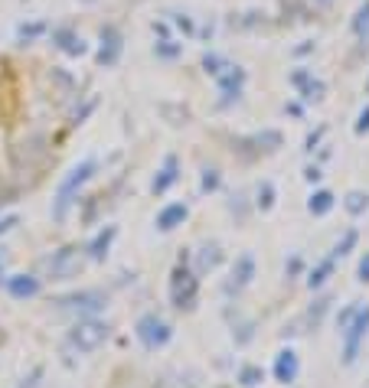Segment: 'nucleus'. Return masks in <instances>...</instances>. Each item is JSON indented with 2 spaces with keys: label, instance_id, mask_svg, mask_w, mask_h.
Segmentation results:
<instances>
[{
  "label": "nucleus",
  "instance_id": "nucleus-29",
  "mask_svg": "<svg viewBox=\"0 0 369 388\" xmlns=\"http://www.w3.org/2000/svg\"><path fill=\"white\" fill-rule=\"evenodd\" d=\"M17 222H20V219H17V216H7V219H0V235H3V232H10V228L17 226Z\"/></svg>",
  "mask_w": 369,
  "mask_h": 388
},
{
  "label": "nucleus",
  "instance_id": "nucleus-24",
  "mask_svg": "<svg viewBox=\"0 0 369 388\" xmlns=\"http://www.w3.org/2000/svg\"><path fill=\"white\" fill-rule=\"evenodd\" d=\"M356 245V232L350 228L347 235H343V242H337V248H334V258H343V255H350V248Z\"/></svg>",
  "mask_w": 369,
  "mask_h": 388
},
{
  "label": "nucleus",
  "instance_id": "nucleus-32",
  "mask_svg": "<svg viewBox=\"0 0 369 388\" xmlns=\"http://www.w3.org/2000/svg\"><path fill=\"white\" fill-rule=\"evenodd\" d=\"M304 180H307V183H317V180H320V170H317V167H307V170H304Z\"/></svg>",
  "mask_w": 369,
  "mask_h": 388
},
{
  "label": "nucleus",
  "instance_id": "nucleus-22",
  "mask_svg": "<svg viewBox=\"0 0 369 388\" xmlns=\"http://www.w3.org/2000/svg\"><path fill=\"white\" fill-rule=\"evenodd\" d=\"M226 59H222V56H216V53H209V56H203V69H206L209 76H219V72H222V69H226Z\"/></svg>",
  "mask_w": 369,
  "mask_h": 388
},
{
  "label": "nucleus",
  "instance_id": "nucleus-7",
  "mask_svg": "<svg viewBox=\"0 0 369 388\" xmlns=\"http://www.w3.org/2000/svg\"><path fill=\"white\" fill-rule=\"evenodd\" d=\"M65 310H79V313H98L105 307V294L101 291H82V294H72V297H63L59 301Z\"/></svg>",
  "mask_w": 369,
  "mask_h": 388
},
{
  "label": "nucleus",
  "instance_id": "nucleus-4",
  "mask_svg": "<svg viewBox=\"0 0 369 388\" xmlns=\"http://www.w3.org/2000/svg\"><path fill=\"white\" fill-rule=\"evenodd\" d=\"M369 333V307L366 310H356L353 313V320H350L347 326H343V336H347V349H343V362L347 366H353L359 356V343L366 339Z\"/></svg>",
  "mask_w": 369,
  "mask_h": 388
},
{
  "label": "nucleus",
  "instance_id": "nucleus-9",
  "mask_svg": "<svg viewBox=\"0 0 369 388\" xmlns=\"http://www.w3.org/2000/svg\"><path fill=\"white\" fill-rule=\"evenodd\" d=\"M7 291L17 301H30V297L40 294V278H33V274H13V278H7Z\"/></svg>",
  "mask_w": 369,
  "mask_h": 388
},
{
  "label": "nucleus",
  "instance_id": "nucleus-26",
  "mask_svg": "<svg viewBox=\"0 0 369 388\" xmlns=\"http://www.w3.org/2000/svg\"><path fill=\"white\" fill-rule=\"evenodd\" d=\"M46 26L43 23H30V26H20V40H33V36H40Z\"/></svg>",
  "mask_w": 369,
  "mask_h": 388
},
{
  "label": "nucleus",
  "instance_id": "nucleus-14",
  "mask_svg": "<svg viewBox=\"0 0 369 388\" xmlns=\"http://www.w3.org/2000/svg\"><path fill=\"white\" fill-rule=\"evenodd\" d=\"M177 180H180V173H177V157H167V160H163V170L154 176L151 189H154V193H167Z\"/></svg>",
  "mask_w": 369,
  "mask_h": 388
},
{
  "label": "nucleus",
  "instance_id": "nucleus-18",
  "mask_svg": "<svg viewBox=\"0 0 369 388\" xmlns=\"http://www.w3.org/2000/svg\"><path fill=\"white\" fill-rule=\"evenodd\" d=\"M334 255H330V258L327 261H320V264H317L314 271H311V278H307V287H311V291H314V287H320V284H324L327 278H330V271H334Z\"/></svg>",
  "mask_w": 369,
  "mask_h": 388
},
{
  "label": "nucleus",
  "instance_id": "nucleus-15",
  "mask_svg": "<svg viewBox=\"0 0 369 388\" xmlns=\"http://www.w3.org/2000/svg\"><path fill=\"white\" fill-rule=\"evenodd\" d=\"M118 235V228L115 226H108V228H101V232H98L95 238H92V245H88V258L92 261H101L105 258V255H108V245H111V238Z\"/></svg>",
  "mask_w": 369,
  "mask_h": 388
},
{
  "label": "nucleus",
  "instance_id": "nucleus-8",
  "mask_svg": "<svg viewBox=\"0 0 369 388\" xmlns=\"http://www.w3.org/2000/svg\"><path fill=\"white\" fill-rule=\"evenodd\" d=\"M301 372V362H297V353L294 349H281L278 359H274V378L281 382V385H291L294 378Z\"/></svg>",
  "mask_w": 369,
  "mask_h": 388
},
{
  "label": "nucleus",
  "instance_id": "nucleus-20",
  "mask_svg": "<svg viewBox=\"0 0 369 388\" xmlns=\"http://www.w3.org/2000/svg\"><path fill=\"white\" fill-rule=\"evenodd\" d=\"M239 382H242L245 388H255V385H261V382H265V372H261L259 366H245V369L239 372Z\"/></svg>",
  "mask_w": 369,
  "mask_h": 388
},
{
  "label": "nucleus",
  "instance_id": "nucleus-27",
  "mask_svg": "<svg viewBox=\"0 0 369 388\" xmlns=\"http://www.w3.org/2000/svg\"><path fill=\"white\" fill-rule=\"evenodd\" d=\"M216 186H219V173L216 170H206V173H203V193L216 189Z\"/></svg>",
  "mask_w": 369,
  "mask_h": 388
},
{
  "label": "nucleus",
  "instance_id": "nucleus-2",
  "mask_svg": "<svg viewBox=\"0 0 369 388\" xmlns=\"http://www.w3.org/2000/svg\"><path fill=\"white\" fill-rule=\"evenodd\" d=\"M108 339V323H101V320H79L72 326V333H69V343L82 349V353H92L98 346Z\"/></svg>",
  "mask_w": 369,
  "mask_h": 388
},
{
  "label": "nucleus",
  "instance_id": "nucleus-23",
  "mask_svg": "<svg viewBox=\"0 0 369 388\" xmlns=\"http://www.w3.org/2000/svg\"><path fill=\"white\" fill-rule=\"evenodd\" d=\"M272 205H274V186L265 180L259 186V209H272Z\"/></svg>",
  "mask_w": 369,
  "mask_h": 388
},
{
  "label": "nucleus",
  "instance_id": "nucleus-19",
  "mask_svg": "<svg viewBox=\"0 0 369 388\" xmlns=\"http://www.w3.org/2000/svg\"><path fill=\"white\" fill-rule=\"evenodd\" d=\"M343 205H347L350 216H363V212H366V205H369V196H366V193H359V189H353V193H347Z\"/></svg>",
  "mask_w": 369,
  "mask_h": 388
},
{
  "label": "nucleus",
  "instance_id": "nucleus-3",
  "mask_svg": "<svg viewBox=\"0 0 369 388\" xmlns=\"http://www.w3.org/2000/svg\"><path fill=\"white\" fill-rule=\"evenodd\" d=\"M138 339H141L147 349H157V346H167L170 343V336H174V330H170V323L167 320H161L157 313H144L141 320H138Z\"/></svg>",
  "mask_w": 369,
  "mask_h": 388
},
{
  "label": "nucleus",
  "instance_id": "nucleus-31",
  "mask_svg": "<svg viewBox=\"0 0 369 388\" xmlns=\"http://www.w3.org/2000/svg\"><path fill=\"white\" fill-rule=\"evenodd\" d=\"M320 137H324V128H320V130H314V134L307 137V151H314L317 144H320Z\"/></svg>",
  "mask_w": 369,
  "mask_h": 388
},
{
  "label": "nucleus",
  "instance_id": "nucleus-12",
  "mask_svg": "<svg viewBox=\"0 0 369 388\" xmlns=\"http://www.w3.org/2000/svg\"><path fill=\"white\" fill-rule=\"evenodd\" d=\"M186 216H190V209H186L183 203L167 205V209H161V216H157V228H161V232H174L177 226L186 222Z\"/></svg>",
  "mask_w": 369,
  "mask_h": 388
},
{
  "label": "nucleus",
  "instance_id": "nucleus-17",
  "mask_svg": "<svg viewBox=\"0 0 369 388\" xmlns=\"http://www.w3.org/2000/svg\"><path fill=\"white\" fill-rule=\"evenodd\" d=\"M222 261V251H219V245H206V248L199 251V261H196V271L199 274H206V271H213Z\"/></svg>",
  "mask_w": 369,
  "mask_h": 388
},
{
  "label": "nucleus",
  "instance_id": "nucleus-13",
  "mask_svg": "<svg viewBox=\"0 0 369 388\" xmlns=\"http://www.w3.org/2000/svg\"><path fill=\"white\" fill-rule=\"evenodd\" d=\"M53 40L65 56H85V49H88V46L82 43V36H76L72 30H53Z\"/></svg>",
  "mask_w": 369,
  "mask_h": 388
},
{
  "label": "nucleus",
  "instance_id": "nucleus-6",
  "mask_svg": "<svg viewBox=\"0 0 369 388\" xmlns=\"http://www.w3.org/2000/svg\"><path fill=\"white\" fill-rule=\"evenodd\" d=\"M196 278L190 274L186 268H177L174 271V280H170V301H174V307H193V301H196Z\"/></svg>",
  "mask_w": 369,
  "mask_h": 388
},
{
  "label": "nucleus",
  "instance_id": "nucleus-33",
  "mask_svg": "<svg viewBox=\"0 0 369 388\" xmlns=\"http://www.w3.org/2000/svg\"><path fill=\"white\" fill-rule=\"evenodd\" d=\"M177 26H183V30H186V33H193V23L186 20V17H177Z\"/></svg>",
  "mask_w": 369,
  "mask_h": 388
},
{
  "label": "nucleus",
  "instance_id": "nucleus-16",
  "mask_svg": "<svg viewBox=\"0 0 369 388\" xmlns=\"http://www.w3.org/2000/svg\"><path fill=\"white\" fill-rule=\"evenodd\" d=\"M307 209H311V216H327V212L334 209V193H327V189H317V193L307 199Z\"/></svg>",
  "mask_w": 369,
  "mask_h": 388
},
{
  "label": "nucleus",
  "instance_id": "nucleus-1",
  "mask_svg": "<svg viewBox=\"0 0 369 388\" xmlns=\"http://www.w3.org/2000/svg\"><path fill=\"white\" fill-rule=\"evenodd\" d=\"M95 167H98V163L88 157V160L76 163V167H72V170L63 176V183H59V189H56V203H53V219H56V222H63V219L69 216V205L76 203L79 189H82L88 180H92Z\"/></svg>",
  "mask_w": 369,
  "mask_h": 388
},
{
  "label": "nucleus",
  "instance_id": "nucleus-11",
  "mask_svg": "<svg viewBox=\"0 0 369 388\" xmlns=\"http://www.w3.org/2000/svg\"><path fill=\"white\" fill-rule=\"evenodd\" d=\"M252 278H255V258H252V255H242V258L236 261V268H232L229 291H242V287H249Z\"/></svg>",
  "mask_w": 369,
  "mask_h": 388
},
{
  "label": "nucleus",
  "instance_id": "nucleus-28",
  "mask_svg": "<svg viewBox=\"0 0 369 388\" xmlns=\"http://www.w3.org/2000/svg\"><path fill=\"white\" fill-rule=\"evenodd\" d=\"M356 134H369V105L359 111V118H356Z\"/></svg>",
  "mask_w": 369,
  "mask_h": 388
},
{
  "label": "nucleus",
  "instance_id": "nucleus-5",
  "mask_svg": "<svg viewBox=\"0 0 369 388\" xmlns=\"http://www.w3.org/2000/svg\"><path fill=\"white\" fill-rule=\"evenodd\" d=\"M46 268L53 271V278H56V280H69V278H76L79 268H82V251L69 245V248L56 251L53 258L46 261Z\"/></svg>",
  "mask_w": 369,
  "mask_h": 388
},
{
  "label": "nucleus",
  "instance_id": "nucleus-34",
  "mask_svg": "<svg viewBox=\"0 0 369 388\" xmlns=\"http://www.w3.org/2000/svg\"><path fill=\"white\" fill-rule=\"evenodd\" d=\"M0 274H3V255H0Z\"/></svg>",
  "mask_w": 369,
  "mask_h": 388
},
{
  "label": "nucleus",
  "instance_id": "nucleus-30",
  "mask_svg": "<svg viewBox=\"0 0 369 388\" xmlns=\"http://www.w3.org/2000/svg\"><path fill=\"white\" fill-rule=\"evenodd\" d=\"M359 280H369V251L363 255V261H359Z\"/></svg>",
  "mask_w": 369,
  "mask_h": 388
},
{
  "label": "nucleus",
  "instance_id": "nucleus-25",
  "mask_svg": "<svg viewBox=\"0 0 369 388\" xmlns=\"http://www.w3.org/2000/svg\"><path fill=\"white\" fill-rule=\"evenodd\" d=\"M154 53L161 56V59H174V56H180V46H170L167 40H163V43L154 46Z\"/></svg>",
  "mask_w": 369,
  "mask_h": 388
},
{
  "label": "nucleus",
  "instance_id": "nucleus-21",
  "mask_svg": "<svg viewBox=\"0 0 369 388\" xmlns=\"http://www.w3.org/2000/svg\"><path fill=\"white\" fill-rule=\"evenodd\" d=\"M353 33H359V36H369V0L356 10V17H353Z\"/></svg>",
  "mask_w": 369,
  "mask_h": 388
},
{
  "label": "nucleus",
  "instance_id": "nucleus-35",
  "mask_svg": "<svg viewBox=\"0 0 369 388\" xmlns=\"http://www.w3.org/2000/svg\"><path fill=\"white\" fill-rule=\"evenodd\" d=\"M320 3H324V7H327V3H330V0H320Z\"/></svg>",
  "mask_w": 369,
  "mask_h": 388
},
{
  "label": "nucleus",
  "instance_id": "nucleus-10",
  "mask_svg": "<svg viewBox=\"0 0 369 388\" xmlns=\"http://www.w3.org/2000/svg\"><path fill=\"white\" fill-rule=\"evenodd\" d=\"M121 56V36L115 26H105L101 30V53H98V62L101 65H115Z\"/></svg>",
  "mask_w": 369,
  "mask_h": 388
}]
</instances>
